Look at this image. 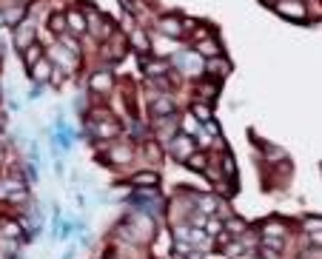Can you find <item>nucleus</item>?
<instances>
[{"mask_svg": "<svg viewBox=\"0 0 322 259\" xmlns=\"http://www.w3.org/2000/svg\"><path fill=\"white\" fill-rule=\"evenodd\" d=\"M157 26H160V32H163V34H169L171 40L183 37V23H180L177 17H160V20H157Z\"/></svg>", "mask_w": 322, "mask_h": 259, "instance_id": "nucleus-3", "label": "nucleus"}, {"mask_svg": "<svg viewBox=\"0 0 322 259\" xmlns=\"http://www.w3.org/2000/svg\"><path fill=\"white\" fill-rule=\"evenodd\" d=\"M32 37H34V26L32 23H20L17 26V32H15V46H17V51H23L26 46H32Z\"/></svg>", "mask_w": 322, "mask_h": 259, "instance_id": "nucleus-5", "label": "nucleus"}, {"mask_svg": "<svg viewBox=\"0 0 322 259\" xmlns=\"http://www.w3.org/2000/svg\"><path fill=\"white\" fill-rule=\"evenodd\" d=\"M208 231H211V234H217V231H220V222H217V219H211V222H208Z\"/></svg>", "mask_w": 322, "mask_h": 259, "instance_id": "nucleus-25", "label": "nucleus"}, {"mask_svg": "<svg viewBox=\"0 0 322 259\" xmlns=\"http://www.w3.org/2000/svg\"><path fill=\"white\" fill-rule=\"evenodd\" d=\"M305 228H308V231H317V228H320V222H317V219H308Z\"/></svg>", "mask_w": 322, "mask_h": 259, "instance_id": "nucleus-26", "label": "nucleus"}, {"mask_svg": "<svg viewBox=\"0 0 322 259\" xmlns=\"http://www.w3.org/2000/svg\"><path fill=\"white\" fill-rule=\"evenodd\" d=\"M88 86H91L94 91H108V88L114 86V74H111V71H94L91 80H88Z\"/></svg>", "mask_w": 322, "mask_h": 259, "instance_id": "nucleus-4", "label": "nucleus"}, {"mask_svg": "<svg viewBox=\"0 0 322 259\" xmlns=\"http://www.w3.org/2000/svg\"><path fill=\"white\" fill-rule=\"evenodd\" d=\"M186 162L194 168V171H200V168H205V154H197V151H194V154L186 157Z\"/></svg>", "mask_w": 322, "mask_h": 259, "instance_id": "nucleus-16", "label": "nucleus"}, {"mask_svg": "<svg viewBox=\"0 0 322 259\" xmlns=\"http://www.w3.org/2000/svg\"><path fill=\"white\" fill-rule=\"evenodd\" d=\"M191 117L205 123V120H211V108H208L205 103H194V106H191Z\"/></svg>", "mask_w": 322, "mask_h": 259, "instance_id": "nucleus-11", "label": "nucleus"}, {"mask_svg": "<svg viewBox=\"0 0 322 259\" xmlns=\"http://www.w3.org/2000/svg\"><path fill=\"white\" fill-rule=\"evenodd\" d=\"M20 54H23V60H26V65H29V68H32L37 60H43V49H40V46H26Z\"/></svg>", "mask_w": 322, "mask_h": 259, "instance_id": "nucleus-8", "label": "nucleus"}, {"mask_svg": "<svg viewBox=\"0 0 322 259\" xmlns=\"http://www.w3.org/2000/svg\"><path fill=\"white\" fill-rule=\"evenodd\" d=\"M157 182H160V177H157V174H151V171H143V174H137V177H134V185H137V188H154Z\"/></svg>", "mask_w": 322, "mask_h": 259, "instance_id": "nucleus-9", "label": "nucleus"}, {"mask_svg": "<svg viewBox=\"0 0 322 259\" xmlns=\"http://www.w3.org/2000/svg\"><path fill=\"white\" fill-rule=\"evenodd\" d=\"M66 26H71L74 32H83V29H86V20H83V15H77V12H71V15L66 17Z\"/></svg>", "mask_w": 322, "mask_h": 259, "instance_id": "nucleus-13", "label": "nucleus"}, {"mask_svg": "<svg viewBox=\"0 0 322 259\" xmlns=\"http://www.w3.org/2000/svg\"><path fill=\"white\" fill-rule=\"evenodd\" d=\"M29 74H32V80H34V83H46V80L51 77V63L46 60V57H43V60H37V63L29 68Z\"/></svg>", "mask_w": 322, "mask_h": 259, "instance_id": "nucleus-6", "label": "nucleus"}, {"mask_svg": "<svg viewBox=\"0 0 322 259\" xmlns=\"http://www.w3.org/2000/svg\"><path fill=\"white\" fill-rule=\"evenodd\" d=\"M131 46L140 51H149V40H146V32H140V29H134L131 32Z\"/></svg>", "mask_w": 322, "mask_h": 259, "instance_id": "nucleus-12", "label": "nucleus"}, {"mask_svg": "<svg viewBox=\"0 0 322 259\" xmlns=\"http://www.w3.org/2000/svg\"><path fill=\"white\" fill-rule=\"evenodd\" d=\"M197 54H220V46L211 40H203V43H197Z\"/></svg>", "mask_w": 322, "mask_h": 259, "instance_id": "nucleus-15", "label": "nucleus"}, {"mask_svg": "<svg viewBox=\"0 0 322 259\" xmlns=\"http://www.w3.org/2000/svg\"><path fill=\"white\" fill-rule=\"evenodd\" d=\"M154 114H157V117H169V114H174V103H171L169 97L154 100Z\"/></svg>", "mask_w": 322, "mask_h": 259, "instance_id": "nucleus-10", "label": "nucleus"}, {"mask_svg": "<svg viewBox=\"0 0 322 259\" xmlns=\"http://www.w3.org/2000/svg\"><path fill=\"white\" fill-rule=\"evenodd\" d=\"M166 63H146V74H166Z\"/></svg>", "mask_w": 322, "mask_h": 259, "instance_id": "nucleus-18", "label": "nucleus"}, {"mask_svg": "<svg viewBox=\"0 0 322 259\" xmlns=\"http://www.w3.org/2000/svg\"><path fill=\"white\" fill-rule=\"evenodd\" d=\"M222 168H225L228 174H234V168H237V165H234V157H231V154H225V157H222Z\"/></svg>", "mask_w": 322, "mask_h": 259, "instance_id": "nucleus-21", "label": "nucleus"}, {"mask_svg": "<svg viewBox=\"0 0 322 259\" xmlns=\"http://www.w3.org/2000/svg\"><path fill=\"white\" fill-rule=\"evenodd\" d=\"M277 12L282 17H288V20H305V6L300 0H279Z\"/></svg>", "mask_w": 322, "mask_h": 259, "instance_id": "nucleus-1", "label": "nucleus"}, {"mask_svg": "<svg viewBox=\"0 0 322 259\" xmlns=\"http://www.w3.org/2000/svg\"><path fill=\"white\" fill-rule=\"evenodd\" d=\"M200 94H208V97H214V94H217V86H214V83H200Z\"/></svg>", "mask_w": 322, "mask_h": 259, "instance_id": "nucleus-20", "label": "nucleus"}, {"mask_svg": "<svg viewBox=\"0 0 322 259\" xmlns=\"http://www.w3.org/2000/svg\"><path fill=\"white\" fill-rule=\"evenodd\" d=\"M71 257H74V251H71V248H68L66 254H63V259H71Z\"/></svg>", "mask_w": 322, "mask_h": 259, "instance_id": "nucleus-27", "label": "nucleus"}, {"mask_svg": "<svg viewBox=\"0 0 322 259\" xmlns=\"http://www.w3.org/2000/svg\"><path fill=\"white\" fill-rule=\"evenodd\" d=\"M205 131H208V134H214V137H217V134H220V126H217V123H214V120H205Z\"/></svg>", "mask_w": 322, "mask_h": 259, "instance_id": "nucleus-23", "label": "nucleus"}, {"mask_svg": "<svg viewBox=\"0 0 322 259\" xmlns=\"http://www.w3.org/2000/svg\"><path fill=\"white\" fill-rule=\"evenodd\" d=\"M203 71H205V74H214V77H222V74H228V71H231V65L225 63L222 57H214V60H205V63H203Z\"/></svg>", "mask_w": 322, "mask_h": 259, "instance_id": "nucleus-7", "label": "nucleus"}, {"mask_svg": "<svg viewBox=\"0 0 322 259\" xmlns=\"http://www.w3.org/2000/svg\"><path fill=\"white\" fill-rule=\"evenodd\" d=\"M0 26H6V12H0Z\"/></svg>", "mask_w": 322, "mask_h": 259, "instance_id": "nucleus-28", "label": "nucleus"}, {"mask_svg": "<svg viewBox=\"0 0 322 259\" xmlns=\"http://www.w3.org/2000/svg\"><path fill=\"white\" fill-rule=\"evenodd\" d=\"M111 40H114V43L108 46V54H114V57L120 60V57H123V51H126V43H123V37H120V34H114Z\"/></svg>", "mask_w": 322, "mask_h": 259, "instance_id": "nucleus-14", "label": "nucleus"}, {"mask_svg": "<svg viewBox=\"0 0 322 259\" xmlns=\"http://www.w3.org/2000/svg\"><path fill=\"white\" fill-rule=\"evenodd\" d=\"M203 211H214L217 208V202H214V196H200V202H197Z\"/></svg>", "mask_w": 322, "mask_h": 259, "instance_id": "nucleus-19", "label": "nucleus"}, {"mask_svg": "<svg viewBox=\"0 0 322 259\" xmlns=\"http://www.w3.org/2000/svg\"><path fill=\"white\" fill-rule=\"evenodd\" d=\"M3 234H6V237H20V228H17V225H9V222H3Z\"/></svg>", "mask_w": 322, "mask_h": 259, "instance_id": "nucleus-22", "label": "nucleus"}, {"mask_svg": "<svg viewBox=\"0 0 322 259\" xmlns=\"http://www.w3.org/2000/svg\"><path fill=\"white\" fill-rule=\"evenodd\" d=\"M20 15H23V9H12V12H9V17H6V23H17V20H20Z\"/></svg>", "mask_w": 322, "mask_h": 259, "instance_id": "nucleus-24", "label": "nucleus"}, {"mask_svg": "<svg viewBox=\"0 0 322 259\" xmlns=\"http://www.w3.org/2000/svg\"><path fill=\"white\" fill-rule=\"evenodd\" d=\"M49 29H51V32H63V29H66V17H63V15H54L49 20Z\"/></svg>", "mask_w": 322, "mask_h": 259, "instance_id": "nucleus-17", "label": "nucleus"}, {"mask_svg": "<svg viewBox=\"0 0 322 259\" xmlns=\"http://www.w3.org/2000/svg\"><path fill=\"white\" fill-rule=\"evenodd\" d=\"M171 151L177 154V160H186L188 154H194V137H191V134L174 137V140H171Z\"/></svg>", "mask_w": 322, "mask_h": 259, "instance_id": "nucleus-2", "label": "nucleus"}]
</instances>
